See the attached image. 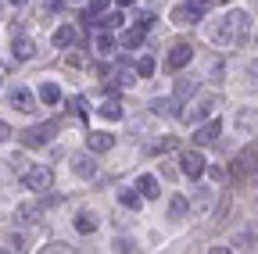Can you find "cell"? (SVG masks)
I'll use <instances>...</instances> for the list:
<instances>
[{
  "instance_id": "obj_1",
  "label": "cell",
  "mask_w": 258,
  "mask_h": 254,
  "mask_svg": "<svg viewBox=\"0 0 258 254\" xmlns=\"http://www.w3.org/2000/svg\"><path fill=\"white\" fill-rule=\"evenodd\" d=\"M247 18H251L247 11H230L219 25H212V40L219 47H244L247 43V29H251Z\"/></svg>"
},
{
  "instance_id": "obj_2",
  "label": "cell",
  "mask_w": 258,
  "mask_h": 254,
  "mask_svg": "<svg viewBox=\"0 0 258 254\" xmlns=\"http://www.w3.org/2000/svg\"><path fill=\"white\" fill-rule=\"evenodd\" d=\"M233 176H237V179H254V183H258V143H251V147H244V150L237 154Z\"/></svg>"
},
{
  "instance_id": "obj_3",
  "label": "cell",
  "mask_w": 258,
  "mask_h": 254,
  "mask_svg": "<svg viewBox=\"0 0 258 254\" xmlns=\"http://www.w3.org/2000/svg\"><path fill=\"white\" fill-rule=\"evenodd\" d=\"M215 104H222V101H219V93H201V97L194 101L190 108H183L179 115H183L186 122H205V118L215 111Z\"/></svg>"
},
{
  "instance_id": "obj_4",
  "label": "cell",
  "mask_w": 258,
  "mask_h": 254,
  "mask_svg": "<svg viewBox=\"0 0 258 254\" xmlns=\"http://www.w3.org/2000/svg\"><path fill=\"white\" fill-rule=\"evenodd\" d=\"M22 179H25L29 190H36V194H43V190L54 186V172H50L47 165H29V168L22 172Z\"/></svg>"
},
{
  "instance_id": "obj_5",
  "label": "cell",
  "mask_w": 258,
  "mask_h": 254,
  "mask_svg": "<svg viewBox=\"0 0 258 254\" xmlns=\"http://www.w3.org/2000/svg\"><path fill=\"white\" fill-rule=\"evenodd\" d=\"M54 129H57V125H32V129H22L18 133V140L25 147H47L54 140Z\"/></svg>"
},
{
  "instance_id": "obj_6",
  "label": "cell",
  "mask_w": 258,
  "mask_h": 254,
  "mask_svg": "<svg viewBox=\"0 0 258 254\" xmlns=\"http://www.w3.org/2000/svg\"><path fill=\"white\" fill-rule=\"evenodd\" d=\"M215 201H219V194H215L212 186H198V190H194V201H190V211L205 218V215H212Z\"/></svg>"
},
{
  "instance_id": "obj_7",
  "label": "cell",
  "mask_w": 258,
  "mask_h": 254,
  "mask_svg": "<svg viewBox=\"0 0 258 254\" xmlns=\"http://www.w3.org/2000/svg\"><path fill=\"white\" fill-rule=\"evenodd\" d=\"M219 133H222V122L208 115V122H201V125H198V133H194V143H198V147L219 143Z\"/></svg>"
},
{
  "instance_id": "obj_8",
  "label": "cell",
  "mask_w": 258,
  "mask_h": 254,
  "mask_svg": "<svg viewBox=\"0 0 258 254\" xmlns=\"http://www.w3.org/2000/svg\"><path fill=\"white\" fill-rule=\"evenodd\" d=\"M179 172L190 176V179L205 176V157H201L198 150H183V154H179Z\"/></svg>"
},
{
  "instance_id": "obj_9",
  "label": "cell",
  "mask_w": 258,
  "mask_h": 254,
  "mask_svg": "<svg viewBox=\"0 0 258 254\" xmlns=\"http://www.w3.org/2000/svg\"><path fill=\"white\" fill-rule=\"evenodd\" d=\"M8 101H11V108H15V111H22V115H32V111H36V97H32L25 86L11 90V93H8Z\"/></svg>"
},
{
  "instance_id": "obj_10",
  "label": "cell",
  "mask_w": 258,
  "mask_h": 254,
  "mask_svg": "<svg viewBox=\"0 0 258 254\" xmlns=\"http://www.w3.org/2000/svg\"><path fill=\"white\" fill-rule=\"evenodd\" d=\"M190 61H194V47H190V43H176V47L169 50V68L179 72V68L190 65Z\"/></svg>"
},
{
  "instance_id": "obj_11",
  "label": "cell",
  "mask_w": 258,
  "mask_h": 254,
  "mask_svg": "<svg viewBox=\"0 0 258 254\" xmlns=\"http://www.w3.org/2000/svg\"><path fill=\"white\" fill-rule=\"evenodd\" d=\"M86 147H90L93 154H108V150L115 147V136H111V133H90V136H86Z\"/></svg>"
},
{
  "instance_id": "obj_12",
  "label": "cell",
  "mask_w": 258,
  "mask_h": 254,
  "mask_svg": "<svg viewBox=\"0 0 258 254\" xmlns=\"http://www.w3.org/2000/svg\"><path fill=\"white\" fill-rule=\"evenodd\" d=\"M11 54H15L18 61H29L32 54H36V43H32L29 36H18V33H15V43H11Z\"/></svg>"
},
{
  "instance_id": "obj_13",
  "label": "cell",
  "mask_w": 258,
  "mask_h": 254,
  "mask_svg": "<svg viewBox=\"0 0 258 254\" xmlns=\"http://www.w3.org/2000/svg\"><path fill=\"white\" fill-rule=\"evenodd\" d=\"M72 222H76V229H79L83 236H90V233H97V215H93V211H83V215H76Z\"/></svg>"
},
{
  "instance_id": "obj_14",
  "label": "cell",
  "mask_w": 258,
  "mask_h": 254,
  "mask_svg": "<svg viewBox=\"0 0 258 254\" xmlns=\"http://www.w3.org/2000/svg\"><path fill=\"white\" fill-rule=\"evenodd\" d=\"M72 172H76L79 179H93V176H97V165L90 161V157H76V161H72Z\"/></svg>"
},
{
  "instance_id": "obj_15",
  "label": "cell",
  "mask_w": 258,
  "mask_h": 254,
  "mask_svg": "<svg viewBox=\"0 0 258 254\" xmlns=\"http://www.w3.org/2000/svg\"><path fill=\"white\" fill-rule=\"evenodd\" d=\"M76 25H61L57 33H54V47H69V43H76Z\"/></svg>"
},
{
  "instance_id": "obj_16",
  "label": "cell",
  "mask_w": 258,
  "mask_h": 254,
  "mask_svg": "<svg viewBox=\"0 0 258 254\" xmlns=\"http://www.w3.org/2000/svg\"><path fill=\"white\" fill-rule=\"evenodd\" d=\"M137 190H140L144 197H158V194H161V190H158V179H154V176H140V179H137Z\"/></svg>"
},
{
  "instance_id": "obj_17",
  "label": "cell",
  "mask_w": 258,
  "mask_h": 254,
  "mask_svg": "<svg viewBox=\"0 0 258 254\" xmlns=\"http://www.w3.org/2000/svg\"><path fill=\"white\" fill-rule=\"evenodd\" d=\"M97 115L108 118V122H118V118H122V108H118V101H104L101 108H97Z\"/></svg>"
},
{
  "instance_id": "obj_18",
  "label": "cell",
  "mask_w": 258,
  "mask_h": 254,
  "mask_svg": "<svg viewBox=\"0 0 258 254\" xmlns=\"http://www.w3.org/2000/svg\"><path fill=\"white\" fill-rule=\"evenodd\" d=\"M93 50L101 54V57H108V54L115 50V40H111L108 33H97V40H93Z\"/></svg>"
},
{
  "instance_id": "obj_19",
  "label": "cell",
  "mask_w": 258,
  "mask_h": 254,
  "mask_svg": "<svg viewBox=\"0 0 258 254\" xmlns=\"http://www.w3.org/2000/svg\"><path fill=\"white\" fill-rule=\"evenodd\" d=\"M172 22L176 25H190V22H198V15H194L186 4H179V8H172Z\"/></svg>"
},
{
  "instance_id": "obj_20",
  "label": "cell",
  "mask_w": 258,
  "mask_h": 254,
  "mask_svg": "<svg viewBox=\"0 0 258 254\" xmlns=\"http://www.w3.org/2000/svg\"><path fill=\"white\" fill-rule=\"evenodd\" d=\"M186 211H190V204H186V197H179V194H176V197L169 201V218H183Z\"/></svg>"
},
{
  "instance_id": "obj_21",
  "label": "cell",
  "mask_w": 258,
  "mask_h": 254,
  "mask_svg": "<svg viewBox=\"0 0 258 254\" xmlns=\"http://www.w3.org/2000/svg\"><path fill=\"white\" fill-rule=\"evenodd\" d=\"M40 101H43V104H57V101H61V90H57L54 82H43V86H40Z\"/></svg>"
},
{
  "instance_id": "obj_22",
  "label": "cell",
  "mask_w": 258,
  "mask_h": 254,
  "mask_svg": "<svg viewBox=\"0 0 258 254\" xmlns=\"http://www.w3.org/2000/svg\"><path fill=\"white\" fill-rule=\"evenodd\" d=\"M251 243H258V236H254V233H237L230 250H251Z\"/></svg>"
},
{
  "instance_id": "obj_23",
  "label": "cell",
  "mask_w": 258,
  "mask_h": 254,
  "mask_svg": "<svg viewBox=\"0 0 258 254\" xmlns=\"http://www.w3.org/2000/svg\"><path fill=\"white\" fill-rule=\"evenodd\" d=\"M144 43V29H129V33L122 36V47L125 50H133V47H140Z\"/></svg>"
},
{
  "instance_id": "obj_24",
  "label": "cell",
  "mask_w": 258,
  "mask_h": 254,
  "mask_svg": "<svg viewBox=\"0 0 258 254\" xmlns=\"http://www.w3.org/2000/svg\"><path fill=\"white\" fill-rule=\"evenodd\" d=\"M118 201H122L125 208H133V211L140 208V194H133V190H122V194H118Z\"/></svg>"
},
{
  "instance_id": "obj_25",
  "label": "cell",
  "mask_w": 258,
  "mask_h": 254,
  "mask_svg": "<svg viewBox=\"0 0 258 254\" xmlns=\"http://www.w3.org/2000/svg\"><path fill=\"white\" fill-rule=\"evenodd\" d=\"M8 161H11V168H15L18 176H22V172L29 168V157H25V154H11V157H8Z\"/></svg>"
},
{
  "instance_id": "obj_26",
  "label": "cell",
  "mask_w": 258,
  "mask_h": 254,
  "mask_svg": "<svg viewBox=\"0 0 258 254\" xmlns=\"http://www.w3.org/2000/svg\"><path fill=\"white\" fill-rule=\"evenodd\" d=\"M186 8H190L194 15H198V18H201V15H208V8H212V0H190Z\"/></svg>"
},
{
  "instance_id": "obj_27",
  "label": "cell",
  "mask_w": 258,
  "mask_h": 254,
  "mask_svg": "<svg viewBox=\"0 0 258 254\" xmlns=\"http://www.w3.org/2000/svg\"><path fill=\"white\" fill-rule=\"evenodd\" d=\"M122 22H125V15H122V11H108V15H104V25H108V29H118Z\"/></svg>"
},
{
  "instance_id": "obj_28",
  "label": "cell",
  "mask_w": 258,
  "mask_h": 254,
  "mask_svg": "<svg viewBox=\"0 0 258 254\" xmlns=\"http://www.w3.org/2000/svg\"><path fill=\"white\" fill-rule=\"evenodd\" d=\"M137 72L140 75H154V57H140L137 61Z\"/></svg>"
},
{
  "instance_id": "obj_29",
  "label": "cell",
  "mask_w": 258,
  "mask_h": 254,
  "mask_svg": "<svg viewBox=\"0 0 258 254\" xmlns=\"http://www.w3.org/2000/svg\"><path fill=\"white\" fill-rule=\"evenodd\" d=\"M64 65H69V68H86V57L83 54H69V57H64Z\"/></svg>"
},
{
  "instance_id": "obj_30",
  "label": "cell",
  "mask_w": 258,
  "mask_h": 254,
  "mask_svg": "<svg viewBox=\"0 0 258 254\" xmlns=\"http://www.w3.org/2000/svg\"><path fill=\"white\" fill-rule=\"evenodd\" d=\"M151 25H154V15L151 11H140L137 15V29H151Z\"/></svg>"
},
{
  "instance_id": "obj_31",
  "label": "cell",
  "mask_w": 258,
  "mask_h": 254,
  "mask_svg": "<svg viewBox=\"0 0 258 254\" xmlns=\"http://www.w3.org/2000/svg\"><path fill=\"white\" fill-rule=\"evenodd\" d=\"M111 0H90V15H104Z\"/></svg>"
},
{
  "instance_id": "obj_32",
  "label": "cell",
  "mask_w": 258,
  "mask_h": 254,
  "mask_svg": "<svg viewBox=\"0 0 258 254\" xmlns=\"http://www.w3.org/2000/svg\"><path fill=\"white\" fill-rule=\"evenodd\" d=\"M43 250H50V254H64V250H72V247L64 243V240H54V243H47Z\"/></svg>"
},
{
  "instance_id": "obj_33",
  "label": "cell",
  "mask_w": 258,
  "mask_h": 254,
  "mask_svg": "<svg viewBox=\"0 0 258 254\" xmlns=\"http://www.w3.org/2000/svg\"><path fill=\"white\" fill-rule=\"evenodd\" d=\"M69 108H72L76 115H83V111H86V97H72V101H69Z\"/></svg>"
},
{
  "instance_id": "obj_34",
  "label": "cell",
  "mask_w": 258,
  "mask_h": 254,
  "mask_svg": "<svg viewBox=\"0 0 258 254\" xmlns=\"http://www.w3.org/2000/svg\"><path fill=\"white\" fill-rule=\"evenodd\" d=\"M205 172H208V176H212L215 183H222V179H226V172H222L219 165H205Z\"/></svg>"
},
{
  "instance_id": "obj_35",
  "label": "cell",
  "mask_w": 258,
  "mask_h": 254,
  "mask_svg": "<svg viewBox=\"0 0 258 254\" xmlns=\"http://www.w3.org/2000/svg\"><path fill=\"white\" fill-rule=\"evenodd\" d=\"M8 136H11V129H8V122H0V143H4Z\"/></svg>"
},
{
  "instance_id": "obj_36",
  "label": "cell",
  "mask_w": 258,
  "mask_h": 254,
  "mask_svg": "<svg viewBox=\"0 0 258 254\" xmlns=\"http://www.w3.org/2000/svg\"><path fill=\"white\" fill-rule=\"evenodd\" d=\"M251 75H254V86H258V61H251Z\"/></svg>"
},
{
  "instance_id": "obj_37",
  "label": "cell",
  "mask_w": 258,
  "mask_h": 254,
  "mask_svg": "<svg viewBox=\"0 0 258 254\" xmlns=\"http://www.w3.org/2000/svg\"><path fill=\"white\" fill-rule=\"evenodd\" d=\"M11 4H15V8H22V4H29V0H11Z\"/></svg>"
},
{
  "instance_id": "obj_38",
  "label": "cell",
  "mask_w": 258,
  "mask_h": 254,
  "mask_svg": "<svg viewBox=\"0 0 258 254\" xmlns=\"http://www.w3.org/2000/svg\"><path fill=\"white\" fill-rule=\"evenodd\" d=\"M118 4H122V8H129V4H133V0H118Z\"/></svg>"
},
{
  "instance_id": "obj_39",
  "label": "cell",
  "mask_w": 258,
  "mask_h": 254,
  "mask_svg": "<svg viewBox=\"0 0 258 254\" xmlns=\"http://www.w3.org/2000/svg\"><path fill=\"white\" fill-rule=\"evenodd\" d=\"M222 4H226V0H222Z\"/></svg>"
}]
</instances>
